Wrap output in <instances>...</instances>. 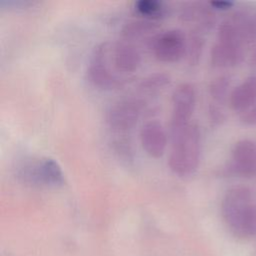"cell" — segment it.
I'll return each instance as SVG.
<instances>
[{"label":"cell","instance_id":"cell-1","mask_svg":"<svg viewBox=\"0 0 256 256\" xmlns=\"http://www.w3.org/2000/svg\"><path fill=\"white\" fill-rule=\"evenodd\" d=\"M171 148L168 157L170 170L179 177L192 175L199 165L201 134L197 125H188L171 131Z\"/></svg>","mask_w":256,"mask_h":256},{"label":"cell","instance_id":"cell-2","mask_svg":"<svg viewBox=\"0 0 256 256\" xmlns=\"http://www.w3.org/2000/svg\"><path fill=\"white\" fill-rule=\"evenodd\" d=\"M222 215L230 231L242 238L256 236V205L248 190L233 188L222 202Z\"/></svg>","mask_w":256,"mask_h":256},{"label":"cell","instance_id":"cell-3","mask_svg":"<svg viewBox=\"0 0 256 256\" xmlns=\"http://www.w3.org/2000/svg\"><path fill=\"white\" fill-rule=\"evenodd\" d=\"M15 176L19 182L36 188H58L65 183L59 163L45 156L24 159L16 166Z\"/></svg>","mask_w":256,"mask_h":256},{"label":"cell","instance_id":"cell-4","mask_svg":"<svg viewBox=\"0 0 256 256\" xmlns=\"http://www.w3.org/2000/svg\"><path fill=\"white\" fill-rule=\"evenodd\" d=\"M110 54L111 46L109 42L100 43L92 52L86 69L89 82L102 90L118 89L124 83L123 79L110 68Z\"/></svg>","mask_w":256,"mask_h":256},{"label":"cell","instance_id":"cell-5","mask_svg":"<svg viewBox=\"0 0 256 256\" xmlns=\"http://www.w3.org/2000/svg\"><path fill=\"white\" fill-rule=\"evenodd\" d=\"M149 47L157 60L174 63L186 55L187 39L181 30L170 29L155 34L149 42Z\"/></svg>","mask_w":256,"mask_h":256},{"label":"cell","instance_id":"cell-6","mask_svg":"<svg viewBox=\"0 0 256 256\" xmlns=\"http://www.w3.org/2000/svg\"><path fill=\"white\" fill-rule=\"evenodd\" d=\"M143 107V101L140 99L126 98L119 100L108 109L106 122L115 132H127L137 124Z\"/></svg>","mask_w":256,"mask_h":256},{"label":"cell","instance_id":"cell-7","mask_svg":"<svg viewBox=\"0 0 256 256\" xmlns=\"http://www.w3.org/2000/svg\"><path fill=\"white\" fill-rule=\"evenodd\" d=\"M196 105V91L191 83L179 84L171 97V131L180 129L190 123Z\"/></svg>","mask_w":256,"mask_h":256},{"label":"cell","instance_id":"cell-8","mask_svg":"<svg viewBox=\"0 0 256 256\" xmlns=\"http://www.w3.org/2000/svg\"><path fill=\"white\" fill-rule=\"evenodd\" d=\"M239 56L236 30L230 23H223L211 50V62L216 67H226L237 62Z\"/></svg>","mask_w":256,"mask_h":256},{"label":"cell","instance_id":"cell-9","mask_svg":"<svg viewBox=\"0 0 256 256\" xmlns=\"http://www.w3.org/2000/svg\"><path fill=\"white\" fill-rule=\"evenodd\" d=\"M140 143L144 151L153 158H160L167 147V133L157 120H150L140 129Z\"/></svg>","mask_w":256,"mask_h":256},{"label":"cell","instance_id":"cell-10","mask_svg":"<svg viewBox=\"0 0 256 256\" xmlns=\"http://www.w3.org/2000/svg\"><path fill=\"white\" fill-rule=\"evenodd\" d=\"M111 56L114 68L122 73L136 71L142 61L139 49L128 41H119L111 46Z\"/></svg>","mask_w":256,"mask_h":256},{"label":"cell","instance_id":"cell-11","mask_svg":"<svg viewBox=\"0 0 256 256\" xmlns=\"http://www.w3.org/2000/svg\"><path fill=\"white\" fill-rule=\"evenodd\" d=\"M235 169L243 174L256 173V144L249 141L239 142L233 150Z\"/></svg>","mask_w":256,"mask_h":256},{"label":"cell","instance_id":"cell-12","mask_svg":"<svg viewBox=\"0 0 256 256\" xmlns=\"http://www.w3.org/2000/svg\"><path fill=\"white\" fill-rule=\"evenodd\" d=\"M180 18L187 24H193L197 29L196 32H199L200 29L207 28L210 25L211 13L202 4L190 3L182 8Z\"/></svg>","mask_w":256,"mask_h":256},{"label":"cell","instance_id":"cell-13","mask_svg":"<svg viewBox=\"0 0 256 256\" xmlns=\"http://www.w3.org/2000/svg\"><path fill=\"white\" fill-rule=\"evenodd\" d=\"M157 27L158 25L151 20H132L123 26L121 34L126 40H133L154 32Z\"/></svg>","mask_w":256,"mask_h":256},{"label":"cell","instance_id":"cell-14","mask_svg":"<svg viewBox=\"0 0 256 256\" xmlns=\"http://www.w3.org/2000/svg\"><path fill=\"white\" fill-rule=\"evenodd\" d=\"M256 97V81L251 80L237 87L231 95V104L234 109L241 110L246 108Z\"/></svg>","mask_w":256,"mask_h":256},{"label":"cell","instance_id":"cell-15","mask_svg":"<svg viewBox=\"0 0 256 256\" xmlns=\"http://www.w3.org/2000/svg\"><path fill=\"white\" fill-rule=\"evenodd\" d=\"M134 8L139 15L151 21L163 18L167 13L164 3L157 0H139L135 2Z\"/></svg>","mask_w":256,"mask_h":256},{"label":"cell","instance_id":"cell-16","mask_svg":"<svg viewBox=\"0 0 256 256\" xmlns=\"http://www.w3.org/2000/svg\"><path fill=\"white\" fill-rule=\"evenodd\" d=\"M170 82L169 75L165 73H154L142 80L139 90L144 93H154L164 88Z\"/></svg>","mask_w":256,"mask_h":256},{"label":"cell","instance_id":"cell-17","mask_svg":"<svg viewBox=\"0 0 256 256\" xmlns=\"http://www.w3.org/2000/svg\"><path fill=\"white\" fill-rule=\"evenodd\" d=\"M203 45H204V40L201 34H199V32H196V31L191 32L189 38L187 39V51H186L188 61L191 65H194L198 62L202 53Z\"/></svg>","mask_w":256,"mask_h":256},{"label":"cell","instance_id":"cell-18","mask_svg":"<svg viewBox=\"0 0 256 256\" xmlns=\"http://www.w3.org/2000/svg\"><path fill=\"white\" fill-rule=\"evenodd\" d=\"M210 4L217 9H227L232 5V3L230 2H224V1H214V2H211Z\"/></svg>","mask_w":256,"mask_h":256}]
</instances>
